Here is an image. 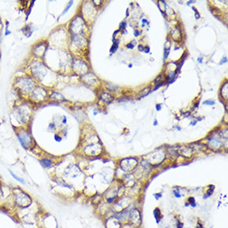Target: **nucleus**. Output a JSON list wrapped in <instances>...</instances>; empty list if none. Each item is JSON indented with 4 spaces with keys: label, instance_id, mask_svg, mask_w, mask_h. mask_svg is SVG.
<instances>
[{
    "label": "nucleus",
    "instance_id": "1",
    "mask_svg": "<svg viewBox=\"0 0 228 228\" xmlns=\"http://www.w3.org/2000/svg\"><path fill=\"white\" fill-rule=\"evenodd\" d=\"M10 197L11 202H9V203L12 208H15L16 210L28 208L33 205L34 202L33 198L21 187L12 188Z\"/></svg>",
    "mask_w": 228,
    "mask_h": 228
},
{
    "label": "nucleus",
    "instance_id": "2",
    "mask_svg": "<svg viewBox=\"0 0 228 228\" xmlns=\"http://www.w3.org/2000/svg\"><path fill=\"white\" fill-rule=\"evenodd\" d=\"M128 225L132 228H139L142 224V213L138 207H133L129 209Z\"/></svg>",
    "mask_w": 228,
    "mask_h": 228
},
{
    "label": "nucleus",
    "instance_id": "3",
    "mask_svg": "<svg viewBox=\"0 0 228 228\" xmlns=\"http://www.w3.org/2000/svg\"><path fill=\"white\" fill-rule=\"evenodd\" d=\"M17 137L21 146L24 148L25 150H29L33 147V138H32L31 135L27 133V130H20L19 133H17Z\"/></svg>",
    "mask_w": 228,
    "mask_h": 228
},
{
    "label": "nucleus",
    "instance_id": "4",
    "mask_svg": "<svg viewBox=\"0 0 228 228\" xmlns=\"http://www.w3.org/2000/svg\"><path fill=\"white\" fill-rule=\"evenodd\" d=\"M138 165V160L135 158H127L124 159L120 163V168L124 172L133 171Z\"/></svg>",
    "mask_w": 228,
    "mask_h": 228
},
{
    "label": "nucleus",
    "instance_id": "5",
    "mask_svg": "<svg viewBox=\"0 0 228 228\" xmlns=\"http://www.w3.org/2000/svg\"><path fill=\"white\" fill-rule=\"evenodd\" d=\"M40 221L42 223L41 228H58L56 218L51 214H45Z\"/></svg>",
    "mask_w": 228,
    "mask_h": 228
},
{
    "label": "nucleus",
    "instance_id": "6",
    "mask_svg": "<svg viewBox=\"0 0 228 228\" xmlns=\"http://www.w3.org/2000/svg\"><path fill=\"white\" fill-rule=\"evenodd\" d=\"M33 87V81L27 77H22L19 78V87L18 90L22 92L27 93L29 92L32 88Z\"/></svg>",
    "mask_w": 228,
    "mask_h": 228
},
{
    "label": "nucleus",
    "instance_id": "7",
    "mask_svg": "<svg viewBox=\"0 0 228 228\" xmlns=\"http://www.w3.org/2000/svg\"><path fill=\"white\" fill-rule=\"evenodd\" d=\"M206 148H210L213 151L220 150L223 146V144L221 139L216 138L215 136H212L211 138H208L207 143H206Z\"/></svg>",
    "mask_w": 228,
    "mask_h": 228
},
{
    "label": "nucleus",
    "instance_id": "8",
    "mask_svg": "<svg viewBox=\"0 0 228 228\" xmlns=\"http://www.w3.org/2000/svg\"><path fill=\"white\" fill-rule=\"evenodd\" d=\"M129 209L130 208L128 207L126 209L121 211V212L116 213V214H114V216L118 219V221H120L122 225H125L128 223V221H129Z\"/></svg>",
    "mask_w": 228,
    "mask_h": 228
},
{
    "label": "nucleus",
    "instance_id": "9",
    "mask_svg": "<svg viewBox=\"0 0 228 228\" xmlns=\"http://www.w3.org/2000/svg\"><path fill=\"white\" fill-rule=\"evenodd\" d=\"M105 227L106 228H121L122 224L118 221L114 215L107 217L105 219Z\"/></svg>",
    "mask_w": 228,
    "mask_h": 228
},
{
    "label": "nucleus",
    "instance_id": "10",
    "mask_svg": "<svg viewBox=\"0 0 228 228\" xmlns=\"http://www.w3.org/2000/svg\"><path fill=\"white\" fill-rule=\"evenodd\" d=\"M39 163H40V165L43 168H45V169H49V168H52L53 164H54L52 159L48 157H44V158H42V159H40Z\"/></svg>",
    "mask_w": 228,
    "mask_h": 228
},
{
    "label": "nucleus",
    "instance_id": "11",
    "mask_svg": "<svg viewBox=\"0 0 228 228\" xmlns=\"http://www.w3.org/2000/svg\"><path fill=\"white\" fill-rule=\"evenodd\" d=\"M193 151L194 150H193V148H191V147H186V148H180V152H178V154L186 158V159H188V158H191L193 156Z\"/></svg>",
    "mask_w": 228,
    "mask_h": 228
},
{
    "label": "nucleus",
    "instance_id": "12",
    "mask_svg": "<svg viewBox=\"0 0 228 228\" xmlns=\"http://www.w3.org/2000/svg\"><path fill=\"white\" fill-rule=\"evenodd\" d=\"M153 217H154L155 221H156V223L157 224H159L162 218H163L161 209L159 207H155L153 211Z\"/></svg>",
    "mask_w": 228,
    "mask_h": 228
},
{
    "label": "nucleus",
    "instance_id": "13",
    "mask_svg": "<svg viewBox=\"0 0 228 228\" xmlns=\"http://www.w3.org/2000/svg\"><path fill=\"white\" fill-rule=\"evenodd\" d=\"M8 172H9L10 175L12 176V178H13L17 182H19L20 183H22V184H26V181H25L24 178H22V177H20V176H18V175H17L16 173H14L11 169H9V168H8Z\"/></svg>",
    "mask_w": 228,
    "mask_h": 228
},
{
    "label": "nucleus",
    "instance_id": "14",
    "mask_svg": "<svg viewBox=\"0 0 228 228\" xmlns=\"http://www.w3.org/2000/svg\"><path fill=\"white\" fill-rule=\"evenodd\" d=\"M208 187H209V188H207V190H206V192L204 193V195H203V199H207V198L211 197H212V195L213 194V193H214V191H215L214 185L211 184L208 186Z\"/></svg>",
    "mask_w": 228,
    "mask_h": 228
},
{
    "label": "nucleus",
    "instance_id": "15",
    "mask_svg": "<svg viewBox=\"0 0 228 228\" xmlns=\"http://www.w3.org/2000/svg\"><path fill=\"white\" fill-rule=\"evenodd\" d=\"M50 98L53 101H66V99L63 97L61 94H59L57 92H53V94L50 96Z\"/></svg>",
    "mask_w": 228,
    "mask_h": 228
},
{
    "label": "nucleus",
    "instance_id": "16",
    "mask_svg": "<svg viewBox=\"0 0 228 228\" xmlns=\"http://www.w3.org/2000/svg\"><path fill=\"white\" fill-rule=\"evenodd\" d=\"M187 202H188L189 204H190V206H191V207L196 208V207L197 206V202H196L195 197H193V196H190V197H187Z\"/></svg>",
    "mask_w": 228,
    "mask_h": 228
},
{
    "label": "nucleus",
    "instance_id": "17",
    "mask_svg": "<svg viewBox=\"0 0 228 228\" xmlns=\"http://www.w3.org/2000/svg\"><path fill=\"white\" fill-rule=\"evenodd\" d=\"M119 44H120V40L119 39H115V41L113 42V45L111 46V48H110V53H114L117 51V49L119 47Z\"/></svg>",
    "mask_w": 228,
    "mask_h": 228
},
{
    "label": "nucleus",
    "instance_id": "18",
    "mask_svg": "<svg viewBox=\"0 0 228 228\" xmlns=\"http://www.w3.org/2000/svg\"><path fill=\"white\" fill-rule=\"evenodd\" d=\"M47 129H48V131H51V132H53L55 131L57 129V125L55 122H51L48 124V126H47Z\"/></svg>",
    "mask_w": 228,
    "mask_h": 228
},
{
    "label": "nucleus",
    "instance_id": "19",
    "mask_svg": "<svg viewBox=\"0 0 228 228\" xmlns=\"http://www.w3.org/2000/svg\"><path fill=\"white\" fill-rule=\"evenodd\" d=\"M172 194H173L174 197H176V198H180L181 197H182V195H181V193H180L179 188L172 189Z\"/></svg>",
    "mask_w": 228,
    "mask_h": 228
},
{
    "label": "nucleus",
    "instance_id": "20",
    "mask_svg": "<svg viewBox=\"0 0 228 228\" xmlns=\"http://www.w3.org/2000/svg\"><path fill=\"white\" fill-rule=\"evenodd\" d=\"M73 4V1H70L69 3H68V4H67V8H66V9L64 10V11L62 12V13H61V16H63L64 14H66L67 12H68V10H69V8L71 7V5Z\"/></svg>",
    "mask_w": 228,
    "mask_h": 228
},
{
    "label": "nucleus",
    "instance_id": "21",
    "mask_svg": "<svg viewBox=\"0 0 228 228\" xmlns=\"http://www.w3.org/2000/svg\"><path fill=\"white\" fill-rule=\"evenodd\" d=\"M54 140L57 143H60L62 140V138H61V135H59L58 134H55L54 135Z\"/></svg>",
    "mask_w": 228,
    "mask_h": 228
},
{
    "label": "nucleus",
    "instance_id": "22",
    "mask_svg": "<svg viewBox=\"0 0 228 228\" xmlns=\"http://www.w3.org/2000/svg\"><path fill=\"white\" fill-rule=\"evenodd\" d=\"M153 197L155 198V199L157 200V201H159L160 198L163 197V193H153Z\"/></svg>",
    "mask_w": 228,
    "mask_h": 228
},
{
    "label": "nucleus",
    "instance_id": "23",
    "mask_svg": "<svg viewBox=\"0 0 228 228\" xmlns=\"http://www.w3.org/2000/svg\"><path fill=\"white\" fill-rule=\"evenodd\" d=\"M203 105H215V101H212V100H206L203 102Z\"/></svg>",
    "mask_w": 228,
    "mask_h": 228
},
{
    "label": "nucleus",
    "instance_id": "24",
    "mask_svg": "<svg viewBox=\"0 0 228 228\" xmlns=\"http://www.w3.org/2000/svg\"><path fill=\"white\" fill-rule=\"evenodd\" d=\"M176 228H183V227H184V224L181 221H179V220H178L177 221V222H176Z\"/></svg>",
    "mask_w": 228,
    "mask_h": 228
},
{
    "label": "nucleus",
    "instance_id": "25",
    "mask_svg": "<svg viewBox=\"0 0 228 228\" xmlns=\"http://www.w3.org/2000/svg\"><path fill=\"white\" fill-rule=\"evenodd\" d=\"M126 25H127V23L126 22H122L120 24V27H119V30H124V29H125V27H126Z\"/></svg>",
    "mask_w": 228,
    "mask_h": 228
},
{
    "label": "nucleus",
    "instance_id": "26",
    "mask_svg": "<svg viewBox=\"0 0 228 228\" xmlns=\"http://www.w3.org/2000/svg\"><path fill=\"white\" fill-rule=\"evenodd\" d=\"M169 52H170V49L169 48H165V50H164V60L168 58V55H169Z\"/></svg>",
    "mask_w": 228,
    "mask_h": 228
},
{
    "label": "nucleus",
    "instance_id": "27",
    "mask_svg": "<svg viewBox=\"0 0 228 228\" xmlns=\"http://www.w3.org/2000/svg\"><path fill=\"white\" fill-rule=\"evenodd\" d=\"M196 228H204V226L202 224V222L200 220H197V226H196Z\"/></svg>",
    "mask_w": 228,
    "mask_h": 228
},
{
    "label": "nucleus",
    "instance_id": "28",
    "mask_svg": "<svg viewBox=\"0 0 228 228\" xmlns=\"http://www.w3.org/2000/svg\"><path fill=\"white\" fill-rule=\"evenodd\" d=\"M193 11L195 12V16H196V19H198V18H200V14H199V12H197V8H196L195 7H193Z\"/></svg>",
    "mask_w": 228,
    "mask_h": 228
},
{
    "label": "nucleus",
    "instance_id": "29",
    "mask_svg": "<svg viewBox=\"0 0 228 228\" xmlns=\"http://www.w3.org/2000/svg\"><path fill=\"white\" fill-rule=\"evenodd\" d=\"M8 23H7V27H6V29H5V33H4V35L5 36H8V35H10L12 33H11V31H9L8 30V22H7Z\"/></svg>",
    "mask_w": 228,
    "mask_h": 228
},
{
    "label": "nucleus",
    "instance_id": "30",
    "mask_svg": "<svg viewBox=\"0 0 228 228\" xmlns=\"http://www.w3.org/2000/svg\"><path fill=\"white\" fill-rule=\"evenodd\" d=\"M61 133H62V135H63L64 137H67V128L63 129L62 130H61Z\"/></svg>",
    "mask_w": 228,
    "mask_h": 228
},
{
    "label": "nucleus",
    "instance_id": "31",
    "mask_svg": "<svg viewBox=\"0 0 228 228\" xmlns=\"http://www.w3.org/2000/svg\"><path fill=\"white\" fill-rule=\"evenodd\" d=\"M144 52H146V53H149V52H150L149 46H144Z\"/></svg>",
    "mask_w": 228,
    "mask_h": 228
},
{
    "label": "nucleus",
    "instance_id": "32",
    "mask_svg": "<svg viewBox=\"0 0 228 228\" xmlns=\"http://www.w3.org/2000/svg\"><path fill=\"white\" fill-rule=\"evenodd\" d=\"M227 61V57H222V59L221 60V63H220V65H221V64H224V63H226Z\"/></svg>",
    "mask_w": 228,
    "mask_h": 228
},
{
    "label": "nucleus",
    "instance_id": "33",
    "mask_svg": "<svg viewBox=\"0 0 228 228\" xmlns=\"http://www.w3.org/2000/svg\"><path fill=\"white\" fill-rule=\"evenodd\" d=\"M126 47L129 48V49H133L134 48V45H133V42H131L130 43L127 44L126 45Z\"/></svg>",
    "mask_w": 228,
    "mask_h": 228
},
{
    "label": "nucleus",
    "instance_id": "34",
    "mask_svg": "<svg viewBox=\"0 0 228 228\" xmlns=\"http://www.w3.org/2000/svg\"><path fill=\"white\" fill-rule=\"evenodd\" d=\"M67 116L63 115L62 116V124H63V125H67Z\"/></svg>",
    "mask_w": 228,
    "mask_h": 228
},
{
    "label": "nucleus",
    "instance_id": "35",
    "mask_svg": "<svg viewBox=\"0 0 228 228\" xmlns=\"http://www.w3.org/2000/svg\"><path fill=\"white\" fill-rule=\"evenodd\" d=\"M161 109H162V105H161V104H157V105H156V110H158V111H159V110H161Z\"/></svg>",
    "mask_w": 228,
    "mask_h": 228
},
{
    "label": "nucleus",
    "instance_id": "36",
    "mask_svg": "<svg viewBox=\"0 0 228 228\" xmlns=\"http://www.w3.org/2000/svg\"><path fill=\"white\" fill-rule=\"evenodd\" d=\"M144 46H142L141 44L138 46V51H139V52H144Z\"/></svg>",
    "mask_w": 228,
    "mask_h": 228
},
{
    "label": "nucleus",
    "instance_id": "37",
    "mask_svg": "<svg viewBox=\"0 0 228 228\" xmlns=\"http://www.w3.org/2000/svg\"><path fill=\"white\" fill-rule=\"evenodd\" d=\"M134 34H135V37H138V36H139V34H140V32L138 31V30H135V31H134Z\"/></svg>",
    "mask_w": 228,
    "mask_h": 228
},
{
    "label": "nucleus",
    "instance_id": "38",
    "mask_svg": "<svg viewBox=\"0 0 228 228\" xmlns=\"http://www.w3.org/2000/svg\"><path fill=\"white\" fill-rule=\"evenodd\" d=\"M142 23H143V27H144V25H145L146 23H148V21H147V19H143Z\"/></svg>",
    "mask_w": 228,
    "mask_h": 228
},
{
    "label": "nucleus",
    "instance_id": "39",
    "mask_svg": "<svg viewBox=\"0 0 228 228\" xmlns=\"http://www.w3.org/2000/svg\"><path fill=\"white\" fill-rule=\"evenodd\" d=\"M197 61H198V63H202V57H198V59H197Z\"/></svg>",
    "mask_w": 228,
    "mask_h": 228
},
{
    "label": "nucleus",
    "instance_id": "40",
    "mask_svg": "<svg viewBox=\"0 0 228 228\" xmlns=\"http://www.w3.org/2000/svg\"><path fill=\"white\" fill-rule=\"evenodd\" d=\"M184 206H186V207H188V206H190V204H189L187 202H186L184 203Z\"/></svg>",
    "mask_w": 228,
    "mask_h": 228
},
{
    "label": "nucleus",
    "instance_id": "41",
    "mask_svg": "<svg viewBox=\"0 0 228 228\" xmlns=\"http://www.w3.org/2000/svg\"><path fill=\"white\" fill-rule=\"evenodd\" d=\"M97 113H98V112L96 111V110H94V111H93V114H94V115H96V114H97Z\"/></svg>",
    "mask_w": 228,
    "mask_h": 228
},
{
    "label": "nucleus",
    "instance_id": "42",
    "mask_svg": "<svg viewBox=\"0 0 228 228\" xmlns=\"http://www.w3.org/2000/svg\"><path fill=\"white\" fill-rule=\"evenodd\" d=\"M194 3V1H189L188 3H187V5H190L191 3Z\"/></svg>",
    "mask_w": 228,
    "mask_h": 228
},
{
    "label": "nucleus",
    "instance_id": "43",
    "mask_svg": "<svg viewBox=\"0 0 228 228\" xmlns=\"http://www.w3.org/2000/svg\"><path fill=\"white\" fill-rule=\"evenodd\" d=\"M2 196V189H1V182H0V197Z\"/></svg>",
    "mask_w": 228,
    "mask_h": 228
},
{
    "label": "nucleus",
    "instance_id": "44",
    "mask_svg": "<svg viewBox=\"0 0 228 228\" xmlns=\"http://www.w3.org/2000/svg\"><path fill=\"white\" fill-rule=\"evenodd\" d=\"M158 125V121L157 120H154V123H153V125Z\"/></svg>",
    "mask_w": 228,
    "mask_h": 228
},
{
    "label": "nucleus",
    "instance_id": "45",
    "mask_svg": "<svg viewBox=\"0 0 228 228\" xmlns=\"http://www.w3.org/2000/svg\"><path fill=\"white\" fill-rule=\"evenodd\" d=\"M126 17H129V9L126 10Z\"/></svg>",
    "mask_w": 228,
    "mask_h": 228
}]
</instances>
